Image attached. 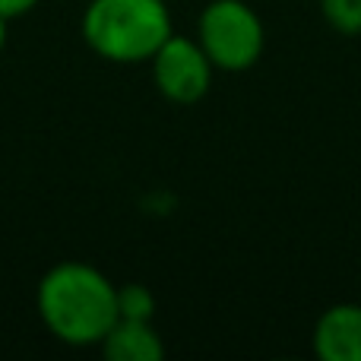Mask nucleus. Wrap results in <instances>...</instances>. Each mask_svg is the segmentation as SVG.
Here are the masks:
<instances>
[{"label":"nucleus","instance_id":"3","mask_svg":"<svg viewBox=\"0 0 361 361\" xmlns=\"http://www.w3.org/2000/svg\"><path fill=\"white\" fill-rule=\"evenodd\" d=\"M200 48L212 61L216 70L244 73L263 57L267 29L257 10L244 0H209L197 16Z\"/></svg>","mask_w":361,"mask_h":361},{"label":"nucleus","instance_id":"6","mask_svg":"<svg viewBox=\"0 0 361 361\" xmlns=\"http://www.w3.org/2000/svg\"><path fill=\"white\" fill-rule=\"evenodd\" d=\"M108 361H162L165 343L152 320H127L118 317L108 336L99 343Z\"/></svg>","mask_w":361,"mask_h":361},{"label":"nucleus","instance_id":"4","mask_svg":"<svg viewBox=\"0 0 361 361\" xmlns=\"http://www.w3.org/2000/svg\"><path fill=\"white\" fill-rule=\"evenodd\" d=\"M152 82L162 92V99L175 102V105H193L200 102L212 86V61L206 51L200 48L197 38L175 35L171 32L165 44L152 54Z\"/></svg>","mask_w":361,"mask_h":361},{"label":"nucleus","instance_id":"9","mask_svg":"<svg viewBox=\"0 0 361 361\" xmlns=\"http://www.w3.org/2000/svg\"><path fill=\"white\" fill-rule=\"evenodd\" d=\"M42 0H0V16L4 19H19L25 13H32Z\"/></svg>","mask_w":361,"mask_h":361},{"label":"nucleus","instance_id":"5","mask_svg":"<svg viewBox=\"0 0 361 361\" xmlns=\"http://www.w3.org/2000/svg\"><path fill=\"white\" fill-rule=\"evenodd\" d=\"M314 355L320 361H361V305H330L314 324Z\"/></svg>","mask_w":361,"mask_h":361},{"label":"nucleus","instance_id":"2","mask_svg":"<svg viewBox=\"0 0 361 361\" xmlns=\"http://www.w3.org/2000/svg\"><path fill=\"white\" fill-rule=\"evenodd\" d=\"M86 48L108 63H149L175 32L165 0H89L80 16Z\"/></svg>","mask_w":361,"mask_h":361},{"label":"nucleus","instance_id":"10","mask_svg":"<svg viewBox=\"0 0 361 361\" xmlns=\"http://www.w3.org/2000/svg\"><path fill=\"white\" fill-rule=\"evenodd\" d=\"M6 23H10V19L0 16V54H4V48H6Z\"/></svg>","mask_w":361,"mask_h":361},{"label":"nucleus","instance_id":"7","mask_svg":"<svg viewBox=\"0 0 361 361\" xmlns=\"http://www.w3.org/2000/svg\"><path fill=\"white\" fill-rule=\"evenodd\" d=\"M118 317L127 320H156V295L143 282L118 286Z\"/></svg>","mask_w":361,"mask_h":361},{"label":"nucleus","instance_id":"8","mask_svg":"<svg viewBox=\"0 0 361 361\" xmlns=\"http://www.w3.org/2000/svg\"><path fill=\"white\" fill-rule=\"evenodd\" d=\"M320 16L339 35H361V0H320Z\"/></svg>","mask_w":361,"mask_h":361},{"label":"nucleus","instance_id":"1","mask_svg":"<svg viewBox=\"0 0 361 361\" xmlns=\"http://www.w3.org/2000/svg\"><path fill=\"white\" fill-rule=\"evenodd\" d=\"M35 307L57 343L92 349L118 320V286L92 263L63 260L38 279Z\"/></svg>","mask_w":361,"mask_h":361}]
</instances>
